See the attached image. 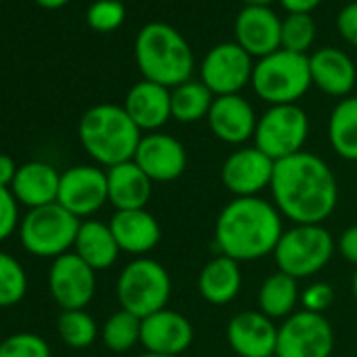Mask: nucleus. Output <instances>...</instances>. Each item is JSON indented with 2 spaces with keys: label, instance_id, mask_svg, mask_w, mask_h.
I'll return each instance as SVG.
<instances>
[{
  "label": "nucleus",
  "instance_id": "obj_45",
  "mask_svg": "<svg viewBox=\"0 0 357 357\" xmlns=\"http://www.w3.org/2000/svg\"><path fill=\"white\" fill-rule=\"evenodd\" d=\"M139 357H176V355H155V353H143Z\"/></svg>",
  "mask_w": 357,
  "mask_h": 357
},
{
  "label": "nucleus",
  "instance_id": "obj_6",
  "mask_svg": "<svg viewBox=\"0 0 357 357\" xmlns=\"http://www.w3.org/2000/svg\"><path fill=\"white\" fill-rule=\"evenodd\" d=\"M334 238L324 225H292L286 229L273 250L282 273L303 280L319 273L334 255Z\"/></svg>",
  "mask_w": 357,
  "mask_h": 357
},
{
  "label": "nucleus",
  "instance_id": "obj_17",
  "mask_svg": "<svg viewBox=\"0 0 357 357\" xmlns=\"http://www.w3.org/2000/svg\"><path fill=\"white\" fill-rule=\"evenodd\" d=\"M236 43L252 57L263 59L282 49V20L271 7H244L234 24Z\"/></svg>",
  "mask_w": 357,
  "mask_h": 357
},
{
  "label": "nucleus",
  "instance_id": "obj_39",
  "mask_svg": "<svg viewBox=\"0 0 357 357\" xmlns=\"http://www.w3.org/2000/svg\"><path fill=\"white\" fill-rule=\"evenodd\" d=\"M338 250L344 261L357 265V225L347 227L338 238Z\"/></svg>",
  "mask_w": 357,
  "mask_h": 357
},
{
  "label": "nucleus",
  "instance_id": "obj_32",
  "mask_svg": "<svg viewBox=\"0 0 357 357\" xmlns=\"http://www.w3.org/2000/svg\"><path fill=\"white\" fill-rule=\"evenodd\" d=\"M26 292L28 275L22 263L7 252H0V307H13L22 303Z\"/></svg>",
  "mask_w": 357,
  "mask_h": 357
},
{
  "label": "nucleus",
  "instance_id": "obj_30",
  "mask_svg": "<svg viewBox=\"0 0 357 357\" xmlns=\"http://www.w3.org/2000/svg\"><path fill=\"white\" fill-rule=\"evenodd\" d=\"M103 344L114 353L130 351L137 342H141V317L130 311H116L103 324Z\"/></svg>",
  "mask_w": 357,
  "mask_h": 357
},
{
  "label": "nucleus",
  "instance_id": "obj_40",
  "mask_svg": "<svg viewBox=\"0 0 357 357\" xmlns=\"http://www.w3.org/2000/svg\"><path fill=\"white\" fill-rule=\"evenodd\" d=\"M17 164L11 155L7 153H0V188H11L13 185V178L17 174Z\"/></svg>",
  "mask_w": 357,
  "mask_h": 357
},
{
  "label": "nucleus",
  "instance_id": "obj_2",
  "mask_svg": "<svg viewBox=\"0 0 357 357\" xmlns=\"http://www.w3.org/2000/svg\"><path fill=\"white\" fill-rule=\"evenodd\" d=\"M284 234L282 215L263 198H236L217 217L215 244L221 255L244 263L273 255Z\"/></svg>",
  "mask_w": 357,
  "mask_h": 357
},
{
  "label": "nucleus",
  "instance_id": "obj_22",
  "mask_svg": "<svg viewBox=\"0 0 357 357\" xmlns=\"http://www.w3.org/2000/svg\"><path fill=\"white\" fill-rule=\"evenodd\" d=\"M107 174V202L116 211H141L151 198V178L137 166L135 160L116 164Z\"/></svg>",
  "mask_w": 357,
  "mask_h": 357
},
{
  "label": "nucleus",
  "instance_id": "obj_20",
  "mask_svg": "<svg viewBox=\"0 0 357 357\" xmlns=\"http://www.w3.org/2000/svg\"><path fill=\"white\" fill-rule=\"evenodd\" d=\"M309 72L311 82L330 97H349L357 82L353 59L344 51L334 47H324L309 55Z\"/></svg>",
  "mask_w": 357,
  "mask_h": 357
},
{
  "label": "nucleus",
  "instance_id": "obj_26",
  "mask_svg": "<svg viewBox=\"0 0 357 357\" xmlns=\"http://www.w3.org/2000/svg\"><path fill=\"white\" fill-rule=\"evenodd\" d=\"M74 252L95 271L107 269L118 261V255L122 252L109 225L101 221H84L80 223Z\"/></svg>",
  "mask_w": 357,
  "mask_h": 357
},
{
  "label": "nucleus",
  "instance_id": "obj_41",
  "mask_svg": "<svg viewBox=\"0 0 357 357\" xmlns=\"http://www.w3.org/2000/svg\"><path fill=\"white\" fill-rule=\"evenodd\" d=\"M282 7L288 11V13H309L321 3V0H280Z\"/></svg>",
  "mask_w": 357,
  "mask_h": 357
},
{
  "label": "nucleus",
  "instance_id": "obj_3",
  "mask_svg": "<svg viewBox=\"0 0 357 357\" xmlns=\"http://www.w3.org/2000/svg\"><path fill=\"white\" fill-rule=\"evenodd\" d=\"M135 61L143 80L174 89L192 80L194 51L185 36L164 22L143 26L135 38Z\"/></svg>",
  "mask_w": 357,
  "mask_h": 357
},
{
  "label": "nucleus",
  "instance_id": "obj_42",
  "mask_svg": "<svg viewBox=\"0 0 357 357\" xmlns=\"http://www.w3.org/2000/svg\"><path fill=\"white\" fill-rule=\"evenodd\" d=\"M36 3L45 9H61L63 5L70 3V0H36Z\"/></svg>",
  "mask_w": 357,
  "mask_h": 357
},
{
  "label": "nucleus",
  "instance_id": "obj_23",
  "mask_svg": "<svg viewBox=\"0 0 357 357\" xmlns=\"http://www.w3.org/2000/svg\"><path fill=\"white\" fill-rule=\"evenodd\" d=\"M61 174L47 162H28L17 168L11 192L20 204L32 208H40L47 204H55L59 196Z\"/></svg>",
  "mask_w": 357,
  "mask_h": 357
},
{
  "label": "nucleus",
  "instance_id": "obj_28",
  "mask_svg": "<svg viewBox=\"0 0 357 357\" xmlns=\"http://www.w3.org/2000/svg\"><path fill=\"white\" fill-rule=\"evenodd\" d=\"M215 95L204 86L202 80H188L170 89V114L176 122L194 124L208 118Z\"/></svg>",
  "mask_w": 357,
  "mask_h": 357
},
{
  "label": "nucleus",
  "instance_id": "obj_11",
  "mask_svg": "<svg viewBox=\"0 0 357 357\" xmlns=\"http://www.w3.org/2000/svg\"><path fill=\"white\" fill-rule=\"evenodd\" d=\"M252 72L255 61L238 43H221L213 47L200 66V78L215 97L240 95V91L252 80Z\"/></svg>",
  "mask_w": 357,
  "mask_h": 357
},
{
  "label": "nucleus",
  "instance_id": "obj_7",
  "mask_svg": "<svg viewBox=\"0 0 357 357\" xmlns=\"http://www.w3.org/2000/svg\"><path fill=\"white\" fill-rule=\"evenodd\" d=\"M170 275L162 263L139 257L130 261L118 275L116 294L124 311L137 317H147L160 309H166L170 298Z\"/></svg>",
  "mask_w": 357,
  "mask_h": 357
},
{
  "label": "nucleus",
  "instance_id": "obj_24",
  "mask_svg": "<svg viewBox=\"0 0 357 357\" xmlns=\"http://www.w3.org/2000/svg\"><path fill=\"white\" fill-rule=\"evenodd\" d=\"M109 229L120 246L128 255H145L153 250L162 240V229L158 219L141 211H116L109 221Z\"/></svg>",
  "mask_w": 357,
  "mask_h": 357
},
{
  "label": "nucleus",
  "instance_id": "obj_38",
  "mask_svg": "<svg viewBox=\"0 0 357 357\" xmlns=\"http://www.w3.org/2000/svg\"><path fill=\"white\" fill-rule=\"evenodd\" d=\"M336 28H338L340 36H342L349 45H353V47L357 49V0H355V3L344 5V7L338 11Z\"/></svg>",
  "mask_w": 357,
  "mask_h": 357
},
{
  "label": "nucleus",
  "instance_id": "obj_4",
  "mask_svg": "<svg viewBox=\"0 0 357 357\" xmlns=\"http://www.w3.org/2000/svg\"><path fill=\"white\" fill-rule=\"evenodd\" d=\"M141 130L124 105L99 103L84 112L78 124V139L84 151L105 168L130 162L141 143Z\"/></svg>",
  "mask_w": 357,
  "mask_h": 357
},
{
  "label": "nucleus",
  "instance_id": "obj_25",
  "mask_svg": "<svg viewBox=\"0 0 357 357\" xmlns=\"http://www.w3.org/2000/svg\"><path fill=\"white\" fill-rule=\"evenodd\" d=\"M240 288H242L240 263L225 255L211 259L198 275V292L211 305L231 303L238 296Z\"/></svg>",
  "mask_w": 357,
  "mask_h": 357
},
{
  "label": "nucleus",
  "instance_id": "obj_1",
  "mask_svg": "<svg viewBox=\"0 0 357 357\" xmlns=\"http://www.w3.org/2000/svg\"><path fill=\"white\" fill-rule=\"evenodd\" d=\"M271 196L280 215L294 225H321L336 208L338 183L319 155L298 151L275 162Z\"/></svg>",
  "mask_w": 357,
  "mask_h": 357
},
{
  "label": "nucleus",
  "instance_id": "obj_31",
  "mask_svg": "<svg viewBox=\"0 0 357 357\" xmlns=\"http://www.w3.org/2000/svg\"><path fill=\"white\" fill-rule=\"evenodd\" d=\"M57 330L68 347L86 349L97 338V324L84 309H66L57 319Z\"/></svg>",
  "mask_w": 357,
  "mask_h": 357
},
{
  "label": "nucleus",
  "instance_id": "obj_34",
  "mask_svg": "<svg viewBox=\"0 0 357 357\" xmlns=\"http://www.w3.org/2000/svg\"><path fill=\"white\" fill-rule=\"evenodd\" d=\"M0 357H51V347L34 332H17L0 342Z\"/></svg>",
  "mask_w": 357,
  "mask_h": 357
},
{
  "label": "nucleus",
  "instance_id": "obj_44",
  "mask_svg": "<svg viewBox=\"0 0 357 357\" xmlns=\"http://www.w3.org/2000/svg\"><path fill=\"white\" fill-rule=\"evenodd\" d=\"M353 294H355V301H357V269L353 273Z\"/></svg>",
  "mask_w": 357,
  "mask_h": 357
},
{
  "label": "nucleus",
  "instance_id": "obj_21",
  "mask_svg": "<svg viewBox=\"0 0 357 357\" xmlns=\"http://www.w3.org/2000/svg\"><path fill=\"white\" fill-rule=\"evenodd\" d=\"M124 109L139 126V130L158 132V128H162L172 118L170 89L149 80H141L128 91L124 99Z\"/></svg>",
  "mask_w": 357,
  "mask_h": 357
},
{
  "label": "nucleus",
  "instance_id": "obj_27",
  "mask_svg": "<svg viewBox=\"0 0 357 357\" xmlns=\"http://www.w3.org/2000/svg\"><path fill=\"white\" fill-rule=\"evenodd\" d=\"M328 139L332 149L349 162H357V97L340 99L328 120Z\"/></svg>",
  "mask_w": 357,
  "mask_h": 357
},
{
  "label": "nucleus",
  "instance_id": "obj_12",
  "mask_svg": "<svg viewBox=\"0 0 357 357\" xmlns=\"http://www.w3.org/2000/svg\"><path fill=\"white\" fill-rule=\"evenodd\" d=\"M107 202V174L99 166L80 164L61 172L57 204L74 217H91Z\"/></svg>",
  "mask_w": 357,
  "mask_h": 357
},
{
  "label": "nucleus",
  "instance_id": "obj_18",
  "mask_svg": "<svg viewBox=\"0 0 357 357\" xmlns=\"http://www.w3.org/2000/svg\"><path fill=\"white\" fill-rule=\"evenodd\" d=\"M227 342L240 357H271L275 355L278 328L261 311H242L227 324Z\"/></svg>",
  "mask_w": 357,
  "mask_h": 357
},
{
  "label": "nucleus",
  "instance_id": "obj_37",
  "mask_svg": "<svg viewBox=\"0 0 357 357\" xmlns=\"http://www.w3.org/2000/svg\"><path fill=\"white\" fill-rule=\"evenodd\" d=\"M301 301L305 305V311L311 313H324L332 303H334V290L330 284L326 282H317L305 288V292L301 294Z\"/></svg>",
  "mask_w": 357,
  "mask_h": 357
},
{
  "label": "nucleus",
  "instance_id": "obj_8",
  "mask_svg": "<svg viewBox=\"0 0 357 357\" xmlns=\"http://www.w3.org/2000/svg\"><path fill=\"white\" fill-rule=\"evenodd\" d=\"M78 229L80 219L55 202L28 211L20 223V240L30 255L57 259L74 246Z\"/></svg>",
  "mask_w": 357,
  "mask_h": 357
},
{
  "label": "nucleus",
  "instance_id": "obj_46",
  "mask_svg": "<svg viewBox=\"0 0 357 357\" xmlns=\"http://www.w3.org/2000/svg\"><path fill=\"white\" fill-rule=\"evenodd\" d=\"M271 357H275V355H271Z\"/></svg>",
  "mask_w": 357,
  "mask_h": 357
},
{
  "label": "nucleus",
  "instance_id": "obj_29",
  "mask_svg": "<svg viewBox=\"0 0 357 357\" xmlns=\"http://www.w3.org/2000/svg\"><path fill=\"white\" fill-rule=\"evenodd\" d=\"M298 280L278 271L271 273L259 288V311L271 319L290 317L298 303Z\"/></svg>",
  "mask_w": 357,
  "mask_h": 357
},
{
  "label": "nucleus",
  "instance_id": "obj_14",
  "mask_svg": "<svg viewBox=\"0 0 357 357\" xmlns=\"http://www.w3.org/2000/svg\"><path fill=\"white\" fill-rule=\"evenodd\" d=\"M275 162L259 147H242L234 151L221 166V181L236 198H257L271 188Z\"/></svg>",
  "mask_w": 357,
  "mask_h": 357
},
{
  "label": "nucleus",
  "instance_id": "obj_33",
  "mask_svg": "<svg viewBox=\"0 0 357 357\" xmlns=\"http://www.w3.org/2000/svg\"><path fill=\"white\" fill-rule=\"evenodd\" d=\"M315 43V22L309 13H288L282 20V49L307 55Z\"/></svg>",
  "mask_w": 357,
  "mask_h": 357
},
{
  "label": "nucleus",
  "instance_id": "obj_35",
  "mask_svg": "<svg viewBox=\"0 0 357 357\" xmlns=\"http://www.w3.org/2000/svg\"><path fill=\"white\" fill-rule=\"evenodd\" d=\"M126 11L120 0H97L86 11V22L95 32H114L124 24Z\"/></svg>",
  "mask_w": 357,
  "mask_h": 357
},
{
  "label": "nucleus",
  "instance_id": "obj_13",
  "mask_svg": "<svg viewBox=\"0 0 357 357\" xmlns=\"http://www.w3.org/2000/svg\"><path fill=\"white\" fill-rule=\"evenodd\" d=\"M95 288V269L89 267L76 252H66L53 259L49 271V290L61 311L84 309L93 301Z\"/></svg>",
  "mask_w": 357,
  "mask_h": 357
},
{
  "label": "nucleus",
  "instance_id": "obj_15",
  "mask_svg": "<svg viewBox=\"0 0 357 357\" xmlns=\"http://www.w3.org/2000/svg\"><path fill=\"white\" fill-rule=\"evenodd\" d=\"M132 160L153 183L174 181L188 168V151L183 143L166 132L143 135Z\"/></svg>",
  "mask_w": 357,
  "mask_h": 357
},
{
  "label": "nucleus",
  "instance_id": "obj_36",
  "mask_svg": "<svg viewBox=\"0 0 357 357\" xmlns=\"http://www.w3.org/2000/svg\"><path fill=\"white\" fill-rule=\"evenodd\" d=\"M20 202L11 188H0V242L20 229Z\"/></svg>",
  "mask_w": 357,
  "mask_h": 357
},
{
  "label": "nucleus",
  "instance_id": "obj_43",
  "mask_svg": "<svg viewBox=\"0 0 357 357\" xmlns=\"http://www.w3.org/2000/svg\"><path fill=\"white\" fill-rule=\"evenodd\" d=\"M248 7H271L275 0H244Z\"/></svg>",
  "mask_w": 357,
  "mask_h": 357
},
{
  "label": "nucleus",
  "instance_id": "obj_10",
  "mask_svg": "<svg viewBox=\"0 0 357 357\" xmlns=\"http://www.w3.org/2000/svg\"><path fill=\"white\" fill-rule=\"evenodd\" d=\"M334 330L324 313L298 311L278 328L275 357H330Z\"/></svg>",
  "mask_w": 357,
  "mask_h": 357
},
{
  "label": "nucleus",
  "instance_id": "obj_19",
  "mask_svg": "<svg viewBox=\"0 0 357 357\" xmlns=\"http://www.w3.org/2000/svg\"><path fill=\"white\" fill-rule=\"evenodd\" d=\"M206 120L213 135L229 145H242L252 139L259 122L252 105L242 95L215 97Z\"/></svg>",
  "mask_w": 357,
  "mask_h": 357
},
{
  "label": "nucleus",
  "instance_id": "obj_5",
  "mask_svg": "<svg viewBox=\"0 0 357 357\" xmlns=\"http://www.w3.org/2000/svg\"><path fill=\"white\" fill-rule=\"evenodd\" d=\"M259 99L269 105H292L311 89L309 57L280 49L255 61L250 80Z\"/></svg>",
  "mask_w": 357,
  "mask_h": 357
},
{
  "label": "nucleus",
  "instance_id": "obj_9",
  "mask_svg": "<svg viewBox=\"0 0 357 357\" xmlns=\"http://www.w3.org/2000/svg\"><path fill=\"white\" fill-rule=\"evenodd\" d=\"M309 137V118L296 105H271L257 122L255 147L273 162L303 151Z\"/></svg>",
  "mask_w": 357,
  "mask_h": 357
},
{
  "label": "nucleus",
  "instance_id": "obj_16",
  "mask_svg": "<svg viewBox=\"0 0 357 357\" xmlns=\"http://www.w3.org/2000/svg\"><path fill=\"white\" fill-rule=\"evenodd\" d=\"M194 342V326L178 311L160 309L141 319V344L147 353L181 357Z\"/></svg>",
  "mask_w": 357,
  "mask_h": 357
}]
</instances>
